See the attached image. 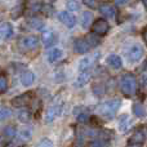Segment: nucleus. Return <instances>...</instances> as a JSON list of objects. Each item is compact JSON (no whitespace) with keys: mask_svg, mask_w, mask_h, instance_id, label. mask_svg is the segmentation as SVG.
<instances>
[{"mask_svg":"<svg viewBox=\"0 0 147 147\" xmlns=\"http://www.w3.org/2000/svg\"><path fill=\"white\" fill-rule=\"evenodd\" d=\"M120 88H121L124 96H134L136 92H137V79H136V76L132 74H125L121 78V81H120Z\"/></svg>","mask_w":147,"mask_h":147,"instance_id":"1","label":"nucleus"},{"mask_svg":"<svg viewBox=\"0 0 147 147\" xmlns=\"http://www.w3.org/2000/svg\"><path fill=\"white\" fill-rule=\"evenodd\" d=\"M120 106H121L120 99H111V101H107L99 106V112L107 119H112L117 112V110L120 109Z\"/></svg>","mask_w":147,"mask_h":147,"instance_id":"2","label":"nucleus"},{"mask_svg":"<svg viewBox=\"0 0 147 147\" xmlns=\"http://www.w3.org/2000/svg\"><path fill=\"white\" fill-rule=\"evenodd\" d=\"M92 30H93V34H96V35L103 36V35H106L107 31L110 30V25L106 20L99 18V20H96L93 22V25H92Z\"/></svg>","mask_w":147,"mask_h":147,"instance_id":"3","label":"nucleus"},{"mask_svg":"<svg viewBox=\"0 0 147 147\" xmlns=\"http://www.w3.org/2000/svg\"><path fill=\"white\" fill-rule=\"evenodd\" d=\"M143 53H145L143 47L140 45V44H136V45H133L130 48L129 53H128V58H129L130 62H137L143 57Z\"/></svg>","mask_w":147,"mask_h":147,"instance_id":"4","label":"nucleus"},{"mask_svg":"<svg viewBox=\"0 0 147 147\" xmlns=\"http://www.w3.org/2000/svg\"><path fill=\"white\" fill-rule=\"evenodd\" d=\"M31 98H32V94L28 92V93H23L21 96H17L12 99V105L14 107H25L27 106L31 102Z\"/></svg>","mask_w":147,"mask_h":147,"instance_id":"5","label":"nucleus"},{"mask_svg":"<svg viewBox=\"0 0 147 147\" xmlns=\"http://www.w3.org/2000/svg\"><path fill=\"white\" fill-rule=\"evenodd\" d=\"M58 20L61 21L65 26H67L69 28L74 27V26H75V23H76L75 16H74L72 13H70V12H61V13H58Z\"/></svg>","mask_w":147,"mask_h":147,"instance_id":"6","label":"nucleus"},{"mask_svg":"<svg viewBox=\"0 0 147 147\" xmlns=\"http://www.w3.org/2000/svg\"><path fill=\"white\" fill-rule=\"evenodd\" d=\"M99 57V53H94L92 57H85L80 61L79 63V71L81 72H85L86 70H89V67H92V65L96 62V59Z\"/></svg>","mask_w":147,"mask_h":147,"instance_id":"7","label":"nucleus"},{"mask_svg":"<svg viewBox=\"0 0 147 147\" xmlns=\"http://www.w3.org/2000/svg\"><path fill=\"white\" fill-rule=\"evenodd\" d=\"M13 34V27L9 22H0V43L4 39L10 38Z\"/></svg>","mask_w":147,"mask_h":147,"instance_id":"8","label":"nucleus"},{"mask_svg":"<svg viewBox=\"0 0 147 147\" xmlns=\"http://www.w3.org/2000/svg\"><path fill=\"white\" fill-rule=\"evenodd\" d=\"M74 49H75V52L79 54H85L89 52L90 47H89V44L86 43V40H84V39H76L75 43H74Z\"/></svg>","mask_w":147,"mask_h":147,"instance_id":"9","label":"nucleus"},{"mask_svg":"<svg viewBox=\"0 0 147 147\" xmlns=\"http://www.w3.org/2000/svg\"><path fill=\"white\" fill-rule=\"evenodd\" d=\"M146 140V134L142 130H137L136 133H133V136L129 138V145H141L145 142Z\"/></svg>","mask_w":147,"mask_h":147,"instance_id":"10","label":"nucleus"},{"mask_svg":"<svg viewBox=\"0 0 147 147\" xmlns=\"http://www.w3.org/2000/svg\"><path fill=\"white\" fill-rule=\"evenodd\" d=\"M41 40H43V43L45 47H51L52 44L56 43V34L51 30L44 31L43 35H41Z\"/></svg>","mask_w":147,"mask_h":147,"instance_id":"11","label":"nucleus"},{"mask_svg":"<svg viewBox=\"0 0 147 147\" xmlns=\"http://www.w3.org/2000/svg\"><path fill=\"white\" fill-rule=\"evenodd\" d=\"M106 61H107V65L110 67H112V69H120L123 66V59L119 56H116V54H110Z\"/></svg>","mask_w":147,"mask_h":147,"instance_id":"12","label":"nucleus"},{"mask_svg":"<svg viewBox=\"0 0 147 147\" xmlns=\"http://www.w3.org/2000/svg\"><path fill=\"white\" fill-rule=\"evenodd\" d=\"M59 112H61V107L59 106H53L51 109H48V111L45 114V123H52L59 115Z\"/></svg>","mask_w":147,"mask_h":147,"instance_id":"13","label":"nucleus"},{"mask_svg":"<svg viewBox=\"0 0 147 147\" xmlns=\"http://www.w3.org/2000/svg\"><path fill=\"white\" fill-rule=\"evenodd\" d=\"M99 12L103 17H107V18H112L115 16V8L110 4H101L99 5Z\"/></svg>","mask_w":147,"mask_h":147,"instance_id":"14","label":"nucleus"},{"mask_svg":"<svg viewBox=\"0 0 147 147\" xmlns=\"http://www.w3.org/2000/svg\"><path fill=\"white\" fill-rule=\"evenodd\" d=\"M38 44H39V39H38V36H35V35H27L23 39V47L27 49L36 48Z\"/></svg>","mask_w":147,"mask_h":147,"instance_id":"15","label":"nucleus"},{"mask_svg":"<svg viewBox=\"0 0 147 147\" xmlns=\"http://www.w3.org/2000/svg\"><path fill=\"white\" fill-rule=\"evenodd\" d=\"M92 75L89 71H85V72H80L78 76V79H76V83H75V86H84L86 85V84L89 83V80H90Z\"/></svg>","mask_w":147,"mask_h":147,"instance_id":"16","label":"nucleus"},{"mask_svg":"<svg viewBox=\"0 0 147 147\" xmlns=\"http://www.w3.org/2000/svg\"><path fill=\"white\" fill-rule=\"evenodd\" d=\"M35 81V75L31 71H25L21 75V83L23 86H30Z\"/></svg>","mask_w":147,"mask_h":147,"instance_id":"17","label":"nucleus"},{"mask_svg":"<svg viewBox=\"0 0 147 147\" xmlns=\"http://www.w3.org/2000/svg\"><path fill=\"white\" fill-rule=\"evenodd\" d=\"M62 54H63V52H62L59 48H53V49H51V51L48 52V61L51 62V63H53V62L58 61V59L61 58Z\"/></svg>","mask_w":147,"mask_h":147,"instance_id":"18","label":"nucleus"},{"mask_svg":"<svg viewBox=\"0 0 147 147\" xmlns=\"http://www.w3.org/2000/svg\"><path fill=\"white\" fill-rule=\"evenodd\" d=\"M93 22V13L92 12H84L81 14V26L84 28H89Z\"/></svg>","mask_w":147,"mask_h":147,"instance_id":"19","label":"nucleus"},{"mask_svg":"<svg viewBox=\"0 0 147 147\" xmlns=\"http://www.w3.org/2000/svg\"><path fill=\"white\" fill-rule=\"evenodd\" d=\"M17 117L21 123H28L31 120V111L28 109H21L18 111Z\"/></svg>","mask_w":147,"mask_h":147,"instance_id":"20","label":"nucleus"},{"mask_svg":"<svg viewBox=\"0 0 147 147\" xmlns=\"http://www.w3.org/2000/svg\"><path fill=\"white\" fill-rule=\"evenodd\" d=\"M27 25L30 26L31 28H34V30H41V28L44 27L43 20H40V18H36V17L30 18V20L27 21Z\"/></svg>","mask_w":147,"mask_h":147,"instance_id":"21","label":"nucleus"},{"mask_svg":"<svg viewBox=\"0 0 147 147\" xmlns=\"http://www.w3.org/2000/svg\"><path fill=\"white\" fill-rule=\"evenodd\" d=\"M133 114L137 117H145L146 116V109L142 103H134L133 105Z\"/></svg>","mask_w":147,"mask_h":147,"instance_id":"22","label":"nucleus"},{"mask_svg":"<svg viewBox=\"0 0 147 147\" xmlns=\"http://www.w3.org/2000/svg\"><path fill=\"white\" fill-rule=\"evenodd\" d=\"M129 125H130L129 116H128V115H123L119 120V129L121 130V132H125V130L129 128Z\"/></svg>","mask_w":147,"mask_h":147,"instance_id":"23","label":"nucleus"},{"mask_svg":"<svg viewBox=\"0 0 147 147\" xmlns=\"http://www.w3.org/2000/svg\"><path fill=\"white\" fill-rule=\"evenodd\" d=\"M18 137H20V140L22 141V142H27V141H30L31 137H32V130L28 129V128H25V129H22L18 133Z\"/></svg>","mask_w":147,"mask_h":147,"instance_id":"24","label":"nucleus"},{"mask_svg":"<svg viewBox=\"0 0 147 147\" xmlns=\"http://www.w3.org/2000/svg\"><path fill=\"white\" fill-rule=\"evenodd\" d=\"M86 43L89 44L90 48H93V47H97L101 43V39H99V36L96 35V34H89V35L86 36Z\"/></svg>","mask_w":147,"mask_h":147,"instance_id":"25","label":"nucleus"},{"mask_svg":"<svg viewBox=\"0 0 147 147\" xmlns=\"http://www.w3.org/2000/svg\"><path fill=\"white\" fill-rule=\"evenodd\" d=\"M23 8H25V5L23 4H20V5H17V7H14L12 9V12H10V17L14 18V20L16 18H20L21 16L23 14V10H25Z\"/></svg>","mask_w":147,"mask_h":147,"instance_id":"26","label":"nucleus"},{"mask_svg":"<svg viewBox=\"0 0 147 147\" xmlns=\"http://www.w3.org/2000/svg\"><path fill=\"white\" fill-rule=\"evenodd\" d=\"M27 7L31 9V12L36 13V12H39V10L43 9V3H40V1H30V3H27Z\"/></svg>","mask_w":147,"mask_h":147,"instance_id":"27","label":"nucleus"},{"mask_svg":"<svg viewBox=\"0 0 147 147\" xmlns=\"http://www.w3.org/2000/svg\"><path fill=\"white\" fill-rule=\"evenodd\" d=\"M16 134H17V129H16V127H13V125H8L7 128H4V136L7 138H13Z\"/></svg>","mask_w":147,"mask_h":147,"instance_id":"28","label":"nucleus"},{"mask_svg":"<svg viewBox=\"0 0 147 147\" xmlns=\"http://www.w3.org/2000/svg\"><path fill=\"white\" fill-rule=\"evenodd\" d=\"M8 88V79L5 75H0V94L4 93Z\"/></svg>","mask_w":147,"mask_h":147,"instance_id":"29","label":"nucleus"},{"mask_svg":"<svg viewBox=\"0 0 147 147\" xmlns=\"http://www.w3.org/2000/svg\"><path fill=\"white\" fill-rule=\"evenodd\" d=\"M66 7H67V9H69V10H71V12H75V10H79L80 3L75 1V0H70V1L66 3Z\"/></svg>","mask_w":147,"mask_h":147,"instance_id":"30","label":"nucleus"},{"mask_svg":"<svg viewBox=\"0 0 147 147\" xmlns=\"http://www.w3.org/2000/svg\"><path fill=\"white\" fill-rule=\"evenodd\" d=\"M106 145H107L106 140H101V138H98V140L92 141V142L89 143V147H106Z\"/></svg>","mask_w":147,"mask_h":147,"instance_id":"31","label":"nucleus"},{"mask_svg":"<svg viewBox=\"0 0 147 147\" xmlns=\"http://www.w3.org/2000/svg\"><path fill=\"white\" fill-rule=\"evenodd\" d=\"M93 90H94V94H96L97 97H101V96H103L105 86L102 85V84H96V85L93 86Z\"/></svg>","mask_w":147,"mask_h":147,"instance_id":"32","label":"nucleus"},{"mask_svg":"<svg viewBox=\"0 0 147 147\" xmlns=\"http://www.w3.org/2000/svg\"><path fill=\"white\" fill-rule=\"evenodd\" d=\"M36 147H54V145H53V142H52V140H49V138H43V140L38 143Z\"/></svg>","mask_w":147,"mask_h":147,"instance_id":"33","label":"nucleus"},{"mask_svg":"<svg viewBox=\"0 0 147 147\" xmlns=\"http://www.w3.org/2000/svg\"><path fill=\"white\" fill-rule=\"evenodd\" d=\"M12 115V111L9 109H1L0 110V120H5L7 117H9Z\"/></svg>","mask_w":147,"mask_h":147,"instance_id":"34","label":"nucleus"},{"mask_svg":"<svg viewBox=\"0 0 147 147\" xmlns=\"http://www.w3.org/2000/svg\"><path fill=\"white\" fill-rule=\"evenodd\" d=\"M141 89H142L143 92H147V74H143L142 76H141Z\"/></svg>","mask_w":147,"mask_h":147,"instance_id":"35","label":"nucleus"},{"mask_svg":"<svg viewBox=\"0 0 147 147\" xmlns=\"http://www.w3.org/2000/svg\"><path fill=\"white\" fill-rule=\"evenodd\" d=\"M89 120H90V117H89V115H86V114H80L78 116V123H81V124H85V123H88Z\"/></svg>","mask_w":147,"mask_h":147,"instance_id":"36","label":"nucleus"},{"mask_svg":"<svg viewBox=\"0 0 147 147\" xmlns=\"http://www.w3.org/2000/svg\"><path fill=\"white\" fill-rule=\"evenodd\" d=\"M83 4H85L86 7H89V8H96L97 7V1H88V0H85V1H83Z\"/></svg>","mask_w":147,"mask_h":147,"instance_id":"37","label":"nucleus"},{"mask_svg":"<svg viewBox=\"0 0 147 147\" xmlns=\"http://www.w3.org/2000/svg\"><path fill=\"white\" fill-rule=\"evenodd\" d=\"M0 147H7V140L4 136H0Z\"/></svg>","mask_w":147,"mask_h":147,"instance_id":"38","label":"nucleus"},{"mask_svg":"<svg viewBox=\"0 0 147 147\" xmlns=\"http://www.w3.org/2000/svg\"><path fill=\"white\" fill-rule=\"evenodd\" d=\"M115 4L119 5V7H123V5H127V4H128V1H116Z\"/></svg>","mask_w":147,"mask_h":147,"instance_id":"39","label":"nucleus"},{"mask_svg":"<svg viewBox=\"0 0 147 147\" xmlns=\"http://www.w3.org/2000/svg\"><path fill=\"white\" fill-rule=\"evenodd\" d=\"M143 40L146 41V44H147V28L145 31H143Z\"/></svg>","mask_w":147,"mask_h":147,"instance_id":"40","label":"nucleus"},{"mask_svg":"<svg viewBox=\"0 0 147 147\" xmlns=\"http://www.w3.org/2000/svg\"><path fill=\"white\" fill-rule=\"evenodd\" d=\"M142 4H143V5H145V8H146V9H147V0H143V1H142Z\"/></svg>","mask_w":147,"mask_h":147,"instance_id":"41","label":"nucleus"},{"mask_svg":"<svg viewBox=\"0 0 147 147\" xmlns=\"http://www.w3.org/2000/svg\"><path fill=\"white\" fill-rule=\"evenodd\" d=\"M128 147H142V146H141V145H129Z\"/></svg>","mask_w":147,"mask_h":147,"instance_id":"42","label":"nucleus"}]
</instances>
